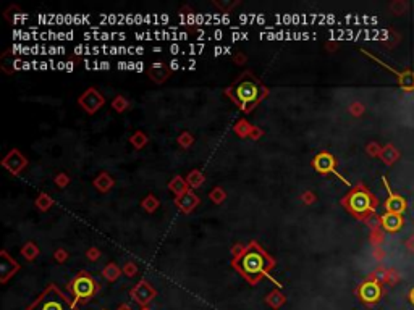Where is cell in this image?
<instances>
[{"label": "cell", "mask_w": 414, "mask_h": 310, "mask_svg": "<svg viewBox=\"0 0 414 310\" xmlns=\"http://www.w3.org/2000/svg\"><path fill=\"white\" fill-rule=\"evenodd\" d=\"M231 263H233L239 275L248 279L251 284H256L259 279L268 275V271L275 266L273 258L254 241L249 242L246 247L236 249Z\"/></svg>", "instance_id": "cell-1"}, {"label": "cell", "mask_w": 414, "mask_h": 310, "mask_svg": "<svg viewBox=\"0 0 414 310\" xmlns=\"http://www.w3.org/2000/svg\"><path fill=\"white\" fill-rule=\"evenodd\" d=\"M227 96L244 112H251L260 100L267 96V89L251 73H244L238 81L227 91Z\"/></svg>", "instance_id": "cell-2"}, {"label": "cell", "mask_w": 414, "mask_h": 310, "mask_svg": "<svg viewBox=\"0 0 414 310\" xmlns=\"http://www.w3.org/2000/svg\"><path fill=\"white\" fill-rule=\"evenodd\" d=\"M26 310H75V304H71L59 287L50 284Z\"/></svg>", "instance_id": "cell-3"}, {"label": "cell", "mask_w": 414, "mask_h": 310, "mask_svg": "<svg viewBox=\"0 0 414 310\" xmlns=\"http://www.w3.org/2000/svg\"><path fill=\"white\" fill-rule=\"evenodd\" d=\"M343 204L350 210L354 217L358 218H366L369 213H372L375 210V200L370 196V192L362 189V187H356L353 189L348 197L343 199Z\"/></svg>", "instance_id": "cell-4"}, {"label": "cell", "mask_w": 414, "mask_h": 310, "mask_svg": "<svg viewBox=\"0 0 414 310\" xmlns=\"http://www.w3.org/2000/svg\"><path fill=\"white\" fill-rule=\"evenodd\" d=\"M70 289L75 297V305L78 302L83 304V302H88L89 299L94 297V294L97 291V283L92 276L86 275V273H79V275L71 281Z\"/></svg>", "instance_id": "cell-5"}, {"label": "cell", "mask_w": 414, "mask_h": 310, "mask_svg": "<svg viewBox=\"0 0 414 310\" xmlns=\"http://www.w3.org/2000/svg\"><path fill=\"white\" fill-rule=\"evenodd\" d=\"M312 167H314L319 173H322V175H327V173H333V175H337L340 179H343V181H345V178L340 176L338 171H337V160H335V157H333L332 154H329V152L317 154L314 157V160H312ZM345 183L348 184V181H345Z\"/></svg>", "instance_id": "cell-6"}, {"label": "cell", "mask_w": 414, "mask_h": 310, "mask_svg": "<svg viewBox=\"0 0 414 310\" xmlns=\"http://www.w3.org/2000/svg\"><path fill=\"white\" fill-rule=\"evenodd\" d=\"M104 102H105L104 97L100 96L94 88L88 89L81 97H79V105H81L88 113H96L100 107L104 105Z\"/></svg>", "instance_id": "cell-7"}, {"label": "cell", "mask_w": 414, "mask_h": 310, "mask_svg": "<svg viewBox=\"0 0 414 310\" xmlns=\"http://www.w3.org/2000/svg\"><path fill=\"white\" fill-rule=\"evenodd\" d=\"M2 165H4V168H7L9 171H12L13 175H18L20 171H23L26 168V165H28V160L26 158L21 155L20 150H12V152L7 155L4 160H2Z\"/></svg>", "instance_id": "cell-8"}, {"label": "cell", "mask_w": 414, "mask_h": 310, "mask_svg": "<svg viewBox=\"0 0 414 310\" xmlns=\"http://www.w3.org/2000/svg\"><path fill=\"white\" fill-rule=\"evenodd\" d=\"M380 294H382V289L379 283H375V281H366V283H362L361 287H359V297L367 302V304H374L380 299Z\"/></svg>", "instance_id": "cell-9"}, {"label": "cell", "mask_w": 414, "mask_h": 310, "mask_svg": "<svg viewBox=\"0 0 414 310\" xmlns=\"http://www.w3.org/2000/svg\"><path fill=\"white\" fill-rule=\"evenodd\" d=\"M362 52H364L366 55H369V57H370V59H374L375 62H379V63L382 65V67H385V68H387V70H390V71H391V73H393V75H395V76L398 78V81H399V84H401V86H403V88H404L406 91H411V89H414V75H412V73H409V71H406V73H399V71H396L395 68H391V67H388V65H387V63H383V62H380L379 59H375V57H374V55H370L369 52H366V50H362Z\"/></svg>", "instance_id": "cell-10"}, {"label": "cell", "mask_w": 414, "mask_h": 310, "mask_svg": "<svg viewBox=\"0 0 414 310\" xmlns=\"http://www.w3.org/2000/svg\"><path fill=\"white\" fill-rule=\"evenodd\" d=\"M199 202H201L199 197L196 196L194 192H191V191H188V192L183 194V196H178V197L175 199L177 207H178L183 213H190V212H193L194 208L199 205Z\"/></svg>", "instance_id": "cell-11"}, {"label": "cell", "mask_w": 414, "mask_h": 310, "mask_svg": "<svg viewBox=\"0 0 414 310\" xmlns=\"http://www.w3.org/2000/svg\"><path fill=\"white\" fill-rule=\"evenodd\" d=\"M0 273H2V281H7V278L9 276H12V275H15V273L18 271V268H20V265L13 260V258L7 254L5 250H2L0 252Z\"/></svg>", "instance_id": "cell-12"}, {"label": "cell", "mask_w": 414, "mask_h": 310, "mask_svg": "<svg viewBox=\"0 0 414 310\" xmlns=\"http://www.w3.org/2000/svg\"><path fill=\"white\" fill-rule=\"evenodd\" d=\"M154 289L149 286L148 281H141V283H137L136 287L133 289V297L136 302H140V304H148V302L154 297Z\"/></svg>", "instance_id": "cell-13"}, {"label": "cell", "mask_w": 414, "mask_h": 310, "mask_svg": "<svg viewBox=\"0 0 414 310\" xmlns=\"http://www.w3.org/2000/svg\"><path fill=\"white\" fill-rule=\"evenodd\" d=\"M383 181H385V187H387L388 189V199H387V202H385V208H387V212H391V213H401L403 210H404V207H406V204H404V200L399 197V196H396V194H393L390 191V187H388V183H387V179L383 178Z\"/></svg>", "instance_id": "cell-14"}, {"label": "cell", "mask_w": 414, "mask_h": 310, "mask_svg": "<svg viewBox=\"0 0 414 310\" xmlns=\"http://www.w3.org/2000/svg\"><path fill=\"white\" fill-rule=\"evenodd\" d=\"M382 226L387 229V231H398L399 228L403 225V218L401 215L398 213H391V212H387L385 215H382Z\"/></svg>", "instance_id": "cell-15"}, {"label": "cell", "mask_w": 414, "mask_h": 310, "mask_svg": "<svg viewBox=\"0 0 414 310\" xmlns=\"http://www.w3.org/2000/svg\"><path fill=\"white\" fill-rule=\"evenodd\" d=\"M170 68L165 67L164 63H152V67L149 68V76L151 79H154L156 83H164L167 78H169Z\"/></svg>", "instance_id": "cell-16"}, {"label": "cell", "mask_w": 414, "mask_h": 310, "mask_svg": "<svg viewBox=\"0 0 414 310\" xmlns=\"http://www.w3.org/2000/svg\"><path fill=\"white\" fill-rule=\"evenodd\" d=\"M169 189L173 192V194H177V197L178 196H183L185 192H188L190 191V186H188V183H186V179L185 178H181V176H175L170 181V184H169Z\"/></svg>", "instance_id": "cell-17"}, {"label": "cell", "mask_w": 414, "mask_h": 310, "mask_svg": "<svg viewBox=\"0 0 414 310\" xmlns=\"http://www.w3.org/2000/svg\"><path fill=\"white\" fill-rule=\"evenodd\" d=\"M94 184H96V187L99 191H102V192H107L110 187L113 186V179L107 175V173H102V175H99L96 178V181H94Z\"/></svg>", "instance_id": "cell-18"}, {"label": "cell", "mask_w": 414, "mask_h": 310, "mask_svg": "<svg viewBox=\"0 0 414 310\" xmlns=\"http://www.w3.org/2000/svg\"><path fill=\"white\" fill-rule=\"evenodd\" d=\"M186 183H188V186L191 187V189H198V187H201L202 183H204V176H202L201 171L194 170V171L190 173V175H188Z\"/></svg>", "instance_id": "cell-19"}, {"label": "cell", "mask_w": 414, "mask_h": 310, "mask_svg": "<svg viewBox=\"0 0 414 310\" xmlns=\"http://www.w3.org/2000/svg\"><path fill=\"white\" fill-rule=\"evenodd\" d=\"M38 254H39V249L34 242H28L23 246V249H21V255L26 257L28 260H34V258L38 257Z\"/></svg>", "instance_id": "cell-20"}, {"label": "cell", "mask_w": 414, "mask_h": 310, "mask_svg": "<svg viewBox=\"0 0 414 310\" xmlns=\"http://www.w3.org/2000/svg\"><path fill=\"white\" fill-rule=\"evenodd\" d=\"M104 276L107 278V279H110V281H113V279H117L118 276H120V268L115 263H108L105 268H104Z\"/></svg>", "instance_id": "cell-21"}, {"label": "cell", "mask_w": 414, "mask_h": 310, "mask_svg": "<svg viewBox=\"0 0 414 310\" xmlns=\"http://www.w3.org/2000/svg\"><path fill=\"white\" fill-rule=\"evenodd\" d=\"M52 204H54V202H52V199L47 196V194H41V196L38 197V200H36V205H38L41 210H44V212L49 210V208L52 207Z\"/></svg>", "instance_id": "cell-22"}, {"label": "cell", "mask_w": 414, "mask_h": 310, "mask_svg": "<svg viewBox=\"0 0 414 310\" xmlns=\"http://www.w3.org/2000/svg\"><path fill=\"white\" fill-rule=\"evenodd\" d=\"M131 142H133V146L136 149H143L144 146H146V142H148V138L144 136L141 131H137L131 136Z\"/></svg>", "instance_id": "cell-23"}, {"label": "cell", "mask_w": 414, "mask_h": 310, "mask_svg": "<svg viewBox=\"0 0 414 310\" xmlns=\"http://www.w3.org/2000/svg\"><path fill=\"white\" fill-rule=\"evenodd\" d=\"M143 207L146 208L148 212H154L156 208L159 207V200L154 196H148L146 199L143 200Z\"/></svg>", "instance_id": "cell-24"}, {"label": "cell", "mask_w": 414, "mask_h": 310, "mask_svg": "<svg viewBox=\"0 0 414 310\" xmlns=\"http://www.w3.org/2000/svg\"><path fill=\"white\" fill-rule=\"evenodd\" d=\"M225 191L222 189V187H215V189H212V192H210V199H212L214 204H220V202L225 200Z\"/></svg>", "instance_id": "cell-25"}, {"label": "cell", "mask_w": 414, "mask_h": 310, "mask_svg": "<svg viewBox=\"0 0 414 310\" xmlns=\"http://www.w3.org/2000/svg\"><path fill=\"white\" fill-rule=\"evenodd\" d=\"M283 300H285V297H283V295H282V294H280L279 291L272 292V294H270V295H268V297H267V302H268V304H270V305H273V307H279V305L282 304Z\"/></svg>", "instance_id": "cell-26"}, {"label": "cell", "mask_w": 414, "mask_h": 310, "mask_svg": "<svg viewBox=\"0 0 414 310\" xmlns=\"http://www.w3.org/2000/svg\"><path fill=\"white\" fill-rule=\"evenodd\" d=\"M112 107L117 112H123V110H126L128 109V102H126V99L125 97H117V99H113V102H112Z\"/></svg>", "instance_id": "cell-27"}, {"label": "cell", "mask_w": 414, "mask_h": 310, "mask_svg": "<svg viewBox=\"0 0 414 310\" xmlns=\"http://www.w3.org/2000/svg\"><path fill=\"white\" fill-rule=\"evenodd\" d=\"M178 142H180V146H183V147H190L191 144L194 142V139H193V136L190 134V133H183L178 138Z\"/></svg>", "instance_id": "cell-28"}, {"label": "cell", "mask_w": 414, "mask_h": 310, "mask_svg": "<svg viewBox=\"0 0 414 310\" xmlns=\"http://www.w3.org/2000/svg\"><path fill=\"white\" fill-rule=\"evenodd\" d=\"M123 271H125V275H128V276H134V275H136V266H134V263H126L125 268H123Z\"/></svg>", "instance_id": "cell-29"}, {"label": "cell", "mask_w": 414, "mask_h": 310, "mask_svg": "<svg viewBox=\"0 0 414 310\" xmlns=\"http://www.w3.org/2000/svg\"><path fill=\"white\" fill-rule=\"evenodd\" d=\"M55 183H57V186L59 187H65L68 184V176L67 175H59L55 178Z\"/></svg>", "instance_id": "cell-30"}, {"label": "cell", "mask_w": 414, "mask_h": 310, "mask_svg": "<svg viewBox=\"0 0 414 310\" xmlns=\"http://www.w3.org/2000/svg\"><path fill=\"white\" fill-rule=\"evenodd\" d=\"M55 257H57V260H59V262H63V260H67L68 254H67V252H65V250H62V249H60V250H57V252H55Z\"/></svg>", "instance_id": "cell-31"}, {"label": "cell", "mask_w": 414, "mask_h": 310, "mask_svg": "<svg viewBox=\"0 0 414 310\" xmlns=\"http://www.w3.org/2000/svg\"><path fill=\"white\" fill-rule=\"evenodd\" d=\"M88 257L91 258V260H97V258H99V250H97V249H91V250H88Z\"/></svg>", "instance_id": "cell-32"}, {"label": "cell", "mask_w": 414, "mask_h": 310, "mask_svg": "<svg viewBox=\"0 0 414 310\" xmlns=\"http://www.w3.org/2000/svg\"><path fill=\"white\" fill-rule=\"evenodd\" d=\"M303 199H304V202H308V204L309 202H314V196H312V192H306V196H304Z\"/></svg>", "instance_id": "cell-33"}, {"label": "cell", "mask_w": 414, "mask_h": 310, "mask_svg": "<svg viewBox=\"0 0 414 310\" xmlns=\"http://www.w3.org/2000/svg\"><path fill=\"white\" fill-rule=\"evenodd\" d=\"M180 67V62L178 60H173L172 63H170V70H177Z\"/></svg>", "instance_id": "cell-34"}, {"label": "cell", "mask_w": 414, "mask_h": 310, "mask_svg": "<svg viewBox=\"0 0 414 310\" xmlns=\"http://www.w3.org/2000/svg\"><path fill=\"white\" fill-rule=\"evenodd\" d=\"M409 299H411V302L414 304V289H412V291H411V294H409Z\"/></svg>", "instance_id": "cell-35"}, {"label": "cell", "mask_w": 414, "mask_h": 310, "mask_svg": "<svg viewBox=\"0 0 414 310\" xmlns=\"http://www.w3.org/2000/svg\"><path fill=\"white\" fill-rule=\"evenodd\" d=\"M120 310H129V308H128V307H121Z\"/></svg>", "instance_id": "cell-36"}]
</instances>
